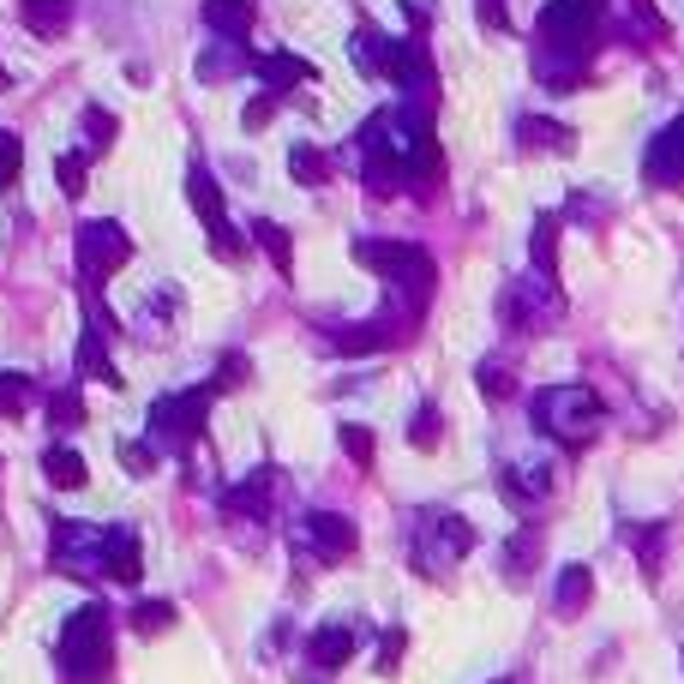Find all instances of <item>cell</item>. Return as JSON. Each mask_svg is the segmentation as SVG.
I'll return each instance as SVG.
<instances>
[{
    "label": "cell",
    "instance_id": "cell-1",
    "mask_svg": "<svg viewBox=\"0 0 684 684\" xmlns=\"http://www.w3.org/2000/svg\"><path fill=\"white\" fill-rule=\"evenodd\" d=\"M601 24H606V0H546L541 19H534V79L546 91L583 84Z\"/></svg>",
    "mask_w": 684,
    "mask_h": 684
},
{
    "label": "cell",
    "instance_id": "cell-2",
    "mask_svg": "<svg viewBox=\"0 0 684 684\" xmlns=\"http://www.w3.org/2000/svg\"><path fill=\"white\" fill-rule=\"evenodd\" d=\"M354 259L373 264L384 276V312L403 324H421L426 319V301H433V282H439V264L426 247L414 241H354Z\"/></svg>",
    "mask_w": 684,
    "mask_h": 684
},
{
    "label": "cell",
    "instance_id": "cell-3",
    "mask_svg": "<svg viewBox=\"0 0 684 684\" xmlns=\"http://www.w3.org/2000/svg\"><path fill=\"white\" fill-rule=\"evenodd\" d=\"M61 678L67 684H102L109 678V661H114V624H109V606H79L67 624H61Z\"/></svg>",
    "mask_w": 684,
    "mask_h": 684
},
{
    "label": "cell",
    "instance_id": "cell-4",
    "mask_svg": "<svg viewBox=\"0 0 684 684\" xmlns=\"http://www.w3.org/2000/svg\"><path fill=\"white\" fill-rule=\"evenodd\" d=\"M529 409H534V426L559 444H583V439H594V426L606 421L601 396H594L589 384H546V391H534Z\"/></svg>",
    "mask_w": 684,
    "mask_h": 684
},
{
    "label": "cell",
    "instance_id": "cell-5",
    "mask_svg": "<svg viewBox=\"0 0 684 684\" xmlns=\"http://www.w3.org/2000/svg\"><path fill=\"white\" fill-rule=\"evenodd\" d=\"M72 259H79V276L97 289V282H109L114 271H127L132 234L114 217H84L79 229H72Z\"/></svg>",
    "mask_w": 684,
    "mask_h": 684
},
{
    "label": "cell",
    "instance_id": "cell-6",
    "mask_svg": "<svg viewBox=\"0 0 684 684\" xmlns=\"http://www.w3.org/2000/svg\"><path fill=\"white\" fill-rule=\"evenodd\" d=\"M204 414H211V391H169L151 403V444L157 451H187L204 433Z\"/></svg>",
    "mask_w": 684,
    "mask_h": 684
},
{
    "label": "cell",
    "instance_id": "cell-7",
    "mask_svg": "<svg viewBox=\"0 0 684 684\" xmlns=\"http://www.w3.org/2000/svg\"><path fill=\"white\" fill-rule=\"evenodd\" d=\"M469 546H474V529L463 523V516H451V511H426L421 523H414V564H421V576L451 571Z\"/></svg>",
    "mask_w": 684,
    "mask_h": 684
},
{
    "label": "cell",
    "instance_id": "cell-8",
    "mask_svg": "<svg viewBox=\"0 0 684 684\" xmlns=\"http://www.w3.org/2000/svg\"><path fill=\"white\" fill-rule=\"evenodd\" d=\"M102 541H109L102 523L61 516V523H54V541H49V564L67 571V576H102Z\"/></svg>",
    "mask_w": 684,
    "mask_h": 684
},
{
    "label": "cell",
    "instance_id": "cell-9",
    "mask_svg": "<svg viewBox=\"0 0 684 684\" xmlns=\"http://www.w3.org/2000/svg\"><path fill=\"white\" fill-rule=\"evenodd\" d=\"M187 204L199 211V222H204V234H211V252H217V259H234V252H241V234H234L229 204H222V187L211 181V169H204V162H192V169H187Z\"/></svg>",
    "mask_w": 684,
    "mask_h": 684
},
{
    "label": "cell",
    "instance_id": "cell-10",
    "mask_svg": "<svg viewBox=\"0 0 684 684\" xmlns=\"http://www.w3.org/2000/svg\"><path fill=\"white\" fill-rule=\"evenodd\" d=\"M121 331L114 324V312L97 301V294H84V336H79V379H102V384H114L121 391V373H114V361H109V336Z\"/></svg>",
    "mask_w": 684,
    "mask_h": 684
},
{
    "label": "cell",
    "instance_id": "cell-11",
    "mask_svg": "<svg viewBox=\"0 0 684 684\" xmlns=\"http://www.w3.org/2000/svg\"><path fill=\"white\" fill-rule=\"evenodd\" d=\"M409 331H414V324L379 312V319H366V324H336V331H324V349H336V354H379V349L409 342Z\"/></svg>",
    "mask_w": 684,
    "mask_h": 684
},
{
    "label": "cell",
    "instance_id": "cell-12",
    "mask_svg": "<svg viewBox=\"0 0 684 684\" xmlns=\"http://www.w3.org/2000/svg\"><path fill=\"white\" fill-rule=\"evenodd\" d=\"M294 541H301L312 559L336 564V559H349L354 546H361V534H354V523H349V516H336V511H312V516H301V529H294Z\"/></svg>",
    "mask_w": 684,
    "mask_h": 684
},
{
    "label": "cell",
    "instance_id": "cell-13",
    "mask_svg": "<svg viewBox=\"0 0 684 684\" xmlns=\"http://www.w3.org/2000/svg\"><path fill=\"white\" fill-rule=\"evenodd\" d=\"M643 181H648V187H684V114H678V121H666V127L648 139Z\"/></svg>",
    "mask_w": 684,
    "mask_h": 684
},
{
    "label": "cell",
    "instance_id": "cell-14",
    "mask_svg": "<svg viewBox=\"0 0 684 684\" xmlns=\"http://www.w3.org/2000/svg\"><path fill=\"white\" fill-rule=\"evenodd\" d=\"M384 79L403 84L409 97H426V91H433V54H426V37H421V31H414V37H396Z\"/></svg>",
    "mask_w": 684,
    "mask_h": 684
},
{
    "label": "cell",
    "instance_id": "cell-15",
    "mask_svg": "<svg viewBox=\"0 0 684 684\" xmlns=\"http://www.w3.org/2000/svg\"><path fill=\"white\" fill-rule=\"evenodd\" d=\"M252 72L264 79V91H271L276 102L294 91V84H312V61H301V54H289V49H276V54H259L252 61Z\"/></svg>",
    "mask_w": 684,
    "mask_h": 684
},
{
    "label": "cell",
    "instance_id": "cell-16",
    "mask_svg": "<svg viewBox=\"0 0 684 684\" xmlns=\"http://www.w3.org/2000/svg\"><path fill=\"white\" fill-rule=\"evenodd\" d=\"M271 499H276V469H252L241 486H229V511L234 516H252V523H264V516H271Z\"/></svg>",
    "mask_w": 684,
    "mask_h": 684
},
{
    "label": "cell",
    "instance_id": "cell-17",
    "mask_svg": "<svg viewBox=\"0 0 684 684\" xmlns=\"http://www.w3.org/2000/svg\"><path fill=\"white\" fill-rule=\"evenodd\" d=\"M139 534H132L127 523L109 529V541H102V576H114V583H139Z\"/></svg>",
    "mask_w": 684,
    "mask_h": 684
},
{
    "label": "cell",
    "instance_id": "cell-18",
    "mask_svg": "<svg viewBox=\"0 0 684 684\" xmlns=\"http://www.w3.org/2000/svg\"><path fill=\"white\" fill-rule=\"evenodd\" d=\"M199 19L211 24L222 42H247L252 37V0H199Z\"/></svg>",
    "mask_w": 684,
    "mask_h": 684
},
{
    "label": "cell",
    "instance_id": "cell-19",
    "mask_svg": "<svg viewBox=\"0 0 684 684\" xmlns=\"http://www.w3.org/2000/svg\"><path fill=\"white\" fill-rule=\"evenodd\" d=\"M252 61H259V54H252L247 42H222V37H217L211 49L199 54V79H204V84H222V79H234V72H247Z\"/></svg>",
    "mask_w": 684,
    "mask_h": 684
},
{
    "label": "cell",
    "instance_id": "cell-20",
    "mask_svg": "<svg viewBox=\"0 0 684 684\" xmlns=\"http://www.w3.org/2000/svg\"><path fill=\"white\" fill-rule=\"evenodd\" d=\"M306 654H312V666H319V673H336V666L354 654V624H324V631H312Z\"/></svg>",
    "mask_w": 684,
    "mask_h": 684
},
{
    "label": "cell",
    "instance_id": "cell-21",
    "mask_svg": "<svg viewBox=\"0 0 684 684\" xmlns=\"http://www.w3.org/2000/svg\"><path fill=\"white\" fill-rule=\"evenodd\" d=\"M571 139L576 132L546 121V114H523V121H516V144H523V151H571Z\"/></svg>",
    "mask_w": 684,
    "mask_h": 684
},
{
    "label": "cell",
    "instance_id": "cell-22",
    "mask_svg": "<svg viewBox=\"0 0 684 684\" xmlns=\"http://www.w3.org/2000/svg\"><path fill=\"white\" fill-rule=\"evenodd\" d=\"M19 19L37 37H61L72 24V0H19Z\"/></svg>",
    "mask_w": 684,
    "mask_h": 684
},
{
    "label": "cell",
    "instance_id": "cell-23",
    "mask_svg": "<svg viewBox=\"0 0 684 684\" xmlns=\"http://www.w3.org/2000/svg\"><path fill=\"white\" fill-rule=\"evenodd\" d=\"M42 474H49V486H61V493H79L84 486V456L72 451V444H49V451H42Z\"/></svg>",
    "mask_w": 684,
    "mask_h": 684
},
{
    "label": "cell",
    "instance_id": "cell-24",
    "mask_svg": "<svg viewBox=\"0 0 684 684\" xmlns=\"http://www.w3.org/2000/svg\"><path fill=\"white\" fill-rule=\"evenodd\" d=\"M589 601H594V571H589V564H564V571H559V613L576 618Z\"/></svg>",
    "mask_w": 684,
    "mask_h": 684
},
{
    "label": "cell",
    "instance_id": "cell-25",
    "mask_svg": "<svg viewBox=\"0 0 684 684\" xmlns=\"http://www.w3.org/2000/svg\"><path fill=\"white\" fill-rule=\"evenodd\" d=\"M391 49H396V37H384L379 24H361V31H354V61H361V72H373V79H384Z\"/></svg>",
    "mask_w": 684,
    "mask_h": 684
},
{
    "label": "cell",
    "instance_id": "cell-26",
    "mask_svg": "<svg viewBox=\"0 0 684 684\" xmlns=\"http://www.w3.org/2000/svg\"><path fill=\"white\" fill-rule=\"evenodd\" d=\"M331 169H336V162L324 157L319 144H294V151H289V174H294V187H324V181H331Z\"/></svg>",
    "mask_w": 684,
    "mask_h": 684
},
{
    "label": "cell",
    "instance_id": "cell-27",
    "mask_svg": "<svg viewBox=\"0 0 684 684\" xmlns=\"http://www.w3.org/2000/svg\"><path fill=\"white\" fill-rule=\"evenodd\" d=\"M252 241H259V252L276 264L282 276H294V247H289V234H282V222L259 217V222H252Z\"/></svg>",
    "mask_w": 684,
    "mask_h": 684
},
{
    "label": "cell",
    "instance_id": "cell-28",
    "mask_svg": "<svg viewBox=\"0 0 684 684\" xmlns=\"http://www.w3.org/2000/svg\"><path fill=\"white\" fill-rule=\"evenodd\" d=\"M79 132H84V157H102V151L114 144V132H121V121H114L109 109H97V102H91V109L79 114Z\"/></svg>",
    "mask_w": 684,
    "mask_h": 684
},
{
    "label": "cell",
    "instance_id": "cell-29",
    "mask_svg": "<svg viewBox=\"0 0 684 684\" xmlns=\"http://www.w3.org/2000/svg\"><path fill=\"white\" fill-rule=\"evenodd\" d=\"M361 174H366V192H373V199H391V192H403V187H409V174L396 169L391 157H366V162H361Z\"/></svg>",
    "mask_w": 684,
    "mask_h": 684
},
{
    "label": "cell",
    "instance_id": "cell-30",
    "mask_svg": "<svg viewBox=\"0 0 684 684\" xmlns=\"http://www.w3.org/2000/svg\"><path fill=\"white\" fill-rule=\"evenodd\" d=\"M49 426H54V433H72V426H84V396L72 391V384H61V391L49 396Z\"/></svg>",
    "mask_w": 684,
    "mask_h": 684
},
{
    "label": "cell",
    "instance_id": "cell-31",
    "mask_svg": "<svg viewBox=\"0 0 684 684\" xmlns=\"http://www.w3.org/2000/svg\"><path fill=\"white\" fill-rule=\"evenodd\" d=\"M84 174H91V157H84V151H61V157H54V181H61L67 199H84Z\"/></svg>",
    "mask_w": 684,
    "mask_h": 684
},
{
    "label": "cell",
    "instance_id": "cell-32",
    "mask_svg": "<svg viewBox=\"0 0 684 684\" xmlns=\"http://www.w3.org/2000/svg\"><path fill=\"white\" fill-rule=\"evenodd\" d=\"M31 396H37V384H31V373H0V414H24L31 409Z\"/></svg>",
    "mask_w": 684,
    "mask_h": 684
},
{
    "label": "cell",
    "instance_id": "cell-33",
    "mask_svg": "<svg viewBox=\"0 0 684 684\" xmlns=\"http://www.w3.org/2000/svg\"><path fill=\"white\" fill-rule=\"evenodd\" d=\"M169 624H174L169 601H139V606H132V631H139V636H162Z\"/></svg>",
    "mask_w": 684,
    "mask_h": 684
},
{
    "label": "cell",
    "instance_id": "cell-34",
    "mask_svg": "<svg viewBox=\"0 0 684 684\" xmlns=\"http://www.w3.org/2000/svg\"><path fill=\"white\" fill-rule=\"evenodd\" d=\"M439 433H444L439 409H433V403H426V409H414V421H409V444H414V451H433Z\"/></svg>",
    "mask_w": 684,
    "mask_h": 684
},
{
    "label": "cell",
    "instance_id": "cell-35",
    "mask_svg": "<svg viewBox=\"0 0 684 684\" xmlns=\"http://www.w3.org/2000/svg\"><path fill=\"white\" fill-rule=\"evenodd\" d=\"M624 7V24H636L643 37H666V19L654 12V0H618Z\"/></svg>",
    "mask_w": 684,
    "mask_h": 684
},
{
    "label": "cell",
    "instance_id": "cell-36",
    "mask_svg": "<svg viewBox=\"0 0 684 684\" xmlns=\"http://www.w3.org/2000/svg\"><path fill=\"white\" fill-rule=\"evenodd\" d=\"M24 174V139L19 132H0V187H12Z\"/></svg>",
    "mask_w": 684,
    "mask_h": 684
},
{
    "label": "cell",
    "instance_id": "cell-37",
    "mask_svg": "<svg viewBox=\"0 0 684 684\" xmlns=\"http://www.w3.org/2000/svg\"><path fill=\"white\" fill-rule=\"evenodd\" d=\"M336 439H342V451H349V463H354V469H373V433H366V426H354V421H349Z\"/></svg>",
    "mask_w": 684,
    "mask_h": 684
},
{
    "label": "cell",
    "instance_id": "cell-38",
    "mask_svg": "<svg viewBox=\"0 0 684 684\" xmlns=\"http://www.w3.org/2000/svg\"><path fill=\"white\" fill-rule=\"evenodd\" d=\"M474 384H481V396H493V403H511V396H516V379L504 373V366H481Z\"/></svg>",
    "mask_w": 684,
    "mask_h": 684
},
{
    "label": "cell",
    "instance_id": "cell-39",
    "mask_svg": "<svg viewBox=\"0 0 684 684\" xmlns=\"http://www.w3.org/2000/svg\"><path fill=\"white\" fill-rule=\"evenodd\" d=\"M529 559H541V529H516V541H511V576H523V564Z\"/></svg>",
    "mask_w": 684,
    "mask_h": 684
},
{
    "label": "cell",
    "instance_id": "cell-40",
    "mask_svg": "<svg viewBox=\"0 0 684 684\" xmlns=\"http://www.w3.org/2000/svg\"><path fill=\"white\" fill-rule=\"evenodd\" d=\"M157 456H162V451H157L151 439H144V444H121V463H127L132 474H151V469H157Z\"/></svg>",
    "mask_w": 684,
    "mask_h": 684
},
{
    "label": "cell",
    "instance_id": "cell-41",
    "mask_svg": "<svg viewBox=\"0 0 684 684\" xmlns=\"http://www.w3.org/2000/svg\"><path fill=\"white\" fill-rule=\"evenodd\" d=\"M241 379H252V361H241V354H222V366H217V391H234Z\"/></svg>",
    "mask_w": 684,
    "mask_h": 684
},
{
    "label": "cell",
    "instance_id": "cell-42",
    "mask_svg": "<svg viewBox=\"0 0 684 684\" xmlns=\"http://www.w3.org/2000/svg\"><path fill=\"white\" fill-rule=\"evenodd\" d=\"M271 114H276V97L264 91V97H252V102H247V114H241V121H247V132H259L264 121H271Z\"/></svg>",
    "mask_w": 684,
    "mask_h": 684
},
{
    "label": "cell",
    "instance_id": "cell-43",
    "mask_svg": "<svg viewBox=\"0 0 684 684\" xmlns=\"http://www.w3.org/2000/svg\"><path fill=\"white\" fill-rule=\"evenodd\" d=\"M403 643H409V636H403V631H391V636H384V654H379V673H396V661H403Z\"/></svg>",
    "mask_w": 684,
    "mask_h": 684
},
{
    "label": "cell",
    "instance_id": "cell-44",
    "mask_svg": "<svg viewBox=\"0 0 684 684\" xmlns=\"http://www.w3.org/2000/svg\"><path fill=\"white\" fill-rule=\"evenodd\" d=\"M636 546H643V564H648V576H654V571H661V529L636 534Z\"/></svg>",
    "mask_w": 684,
    "mask_h": 684
},
{
    "label": "cell",
    "instance_id": "cell-45",
    "mask_svg": "<svg viewBox=\"0 0 684 684\" xmlns=\"http://www.w3.org/2000/svg\"><path fill=\"white\" fill-rule=\"evenodd\" d=\"M474 12H481V24H493V31H504V0H474Z\"/></svg>",
    "mask_w": 684,
    "mask_h": 684
},
{
    "label": "cell",
    "instance_id": "cell-46",
    "mask_svg": "<svg viewBox=\"0 0 684 684\" xmlns=\"http://www.w3.org/2000/svg\"><path fill=\"white\" fill-rule=\"evenodd\" d=\"M0 84H7V67H0Z\"/></svg>",
    "mask_w": 684,
    "mask_h": 684
}]
</instances>
